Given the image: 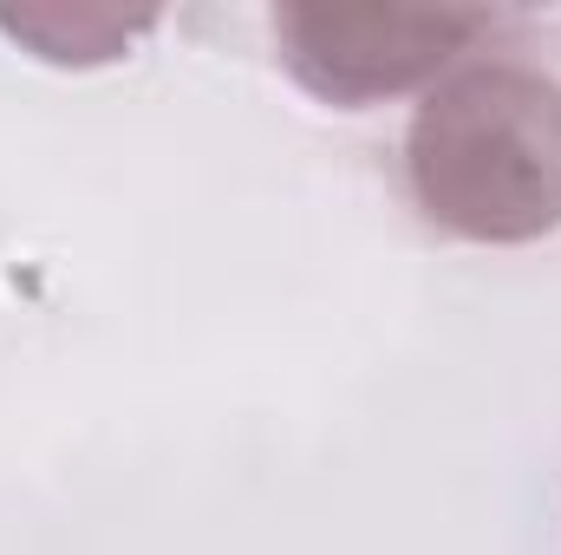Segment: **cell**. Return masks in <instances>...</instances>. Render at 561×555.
<instances>
[{
    "label": "cell",
    "mask_w": 561,
    "mask_h": 555,
    "mask_svg": "<svg viewBox=\"0 0 561 555\" xmlns=\"http://www.w3.org/2000/svg\"><path fill=\"white\" fill-rule=\"evenodd\" d=\"M405 183L457 242H542L561 229V79L523 59L450 66L405 132Z\"/></svg>",
    "instance_id": "6da1fadb"
},
{
    "label": "cell",
    "mask_w": 561,
    "mask_h": 555,
    "mask_svg": "<svg viewBox=\"0 0 561 555\" xmlns=\"http://www.w3.org/2000/svg\"><path fill=\"white\" fill-rule=\"evenodd\" d=\"M496 33L490 7H280V66L327 105H379L392 92L437 86L463 53Z\"/></svg>",
    "instance_id": "7a4b0ae2"
},
{
    "label": "cell",
    "mask_w": 561,
    "mask_h": 555,
    "mask_svg": "<svg viewBox=\"0 0 561 555\" xmlns=\"http://www.w3.org/2000/svg\"><path fill=\"white\" fill-rule=\"evenodd\" d=\"M0 26L13 33V39H26V46H39V59H53V66H105V59H118L125 53V39L150 26V13H131V20H118V13H66V7H0Z\"/></svg>",
    "instance_id": "3957f363"
}]
</instances>
